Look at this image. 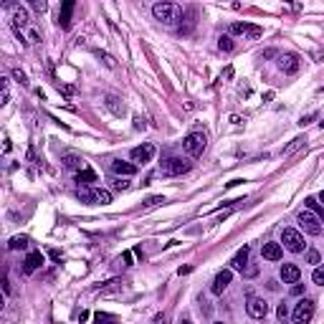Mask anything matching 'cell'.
Instances as JSON below:
<instances>
[{"label":"cell","instance_id":"1","mask_svg":"<svg viewBox=\"0 0 324 324\" xmlns=\"http://www.w3.org/2000/svg\"><path fill=\"white\" fill-rule=\"evenodd\" d=\"M152 15H154V20H160V23L175 26L177 20L183 18V8L175 5V3H154L152 5Z\"/></svg>","mask_w":324,"mask_h":324},{"label":"cell","instance_id":"2","mask_svg":"<svg viewBox=\"0 0 324 324\" xmlns=\"http://www.w3.org/2000/svg\"><path fill=\"white\" fill-rule=\"evenodd\" d=\"M187 170H190V162L183 160V157H167V160H162V165H160V175H165V177L185 175Z\"/></svg>","mask_w":324,"mask_h":324},{"label":"cell","instance_id":"3","mask_svg":"<svg viewBox=\"0 0 324 324\" xmlns=\"http://www.w3.org/2000/svg\"><path fill=\"white\" fill-rule=\"evenodd\" d=\"M311 317H314V301L311 299H301L299 304L292 311V322L294 324H309Z\"/></svg>","mask_w":324,"mask_h":324},{"label":"cell","instance_id":"4","mask_svg":"<svg viewBox=\"0 0 324 324\" xmlns=\"http://www.w3.org/2000/svg\"><path fill=\"white\" fill-rule=\"evenodd\" d=\"M281 243H284L292 253H301V251L307 248L304 236H301L299 231H294V228H284V231H281Z\"/></svg>","mask_w":324,"mask_h":324},{"label":"cell","instance_id":"5","mask_svg":"<svg viewBox=\"0 0 324 324\" xmlns=\"http://www.w3.org/2000/svg\"><path fill=\"white\" fill-rule=\"evenodd\" d=\"M183 150L190 154V157H200L205 150V135H200V132H190V135L183 139Z\"/></svg>","mask_w":324,"mask_h":324},{"label":"cell","instance_id":"6","mask_svg":"<svg viewBox=\"0 0 324 324\" xmlns=\"http://www.w3.org/2000/svg\"><path fill=\"white\" fill-rule=\"evenodd\" d=\"M299 226H301V231H304V233H309V236H319V233H322V220L311 213L309 208L299 213Z\"/></svg>","mask_w":324,"mask_h":324},{"label":"cell","instance_id":"7","mask_svg":"<svg viewBox=\"0 0 324 324\" xmlns=\"http://www.w3.org/2000/svg\"><path fill=\"white\" fill-rule=\"evenodd\" d=\"M154 144L152 142H142L139 147H135L129 152V157H132V162H139V165H147V162H152V157H154Z\"/></svg>","mask_w":324,"mask_h":324},{"label":"cell","instance_id":"8","mask_svg":"<svg viewBox=\"0 0 324 324\" xmlns=\"http://www.w3.org/2000/svg\"><path fill=\"white\" fill-rule=\"evenodd\" d=\"M246 311H248L253 319H263L266 314H269V304H266L263 299H259V296H251L248 304H246Z\"/></svg>","mask_w":324,"mask_h":324},{"label":"cell","instance_id":"9","mask_svg":"<svg viewBox=\"0 0 324 324\" xmlns=\"http://www.w3.org/2000/svg\"><path fill=\"white\" fill-rule=\"evenodd\" d=\"M261 256L266 261H281V256H284V248H281V243H263V248H261Z\"/></svg>","mask_w":324,"mask_h":324},{"label":"cell","instance_id":"10","mask_svg":"<svg viewBox=\"0 0 324 324\" xmlns=\"http://www.w3.org/2000/svg\"><path fill=\"white\" fill-rule=\"evenodd\" d=\"M278 276H281L284 284H296L299 278H301V269H299L296 263H284V266H281V274H278Z\"/></svg>","mask_w":324,"mask_h":324},{"label":"cell","instance_id":"11","mask_svg":"<svg viewBox=\"0 0 324 324\" xmlns=\"http://www.w3.org/2000/svg\"><path fill=\"white\" fill-rule=\"evenodd\" d=\"M43 266V253L41 251H31L26 256V261H23V274H33V271H38Z\"/></svg>","mask_w":324,"mask_h":324},{"label":"cell","instance_id":"12","mask_svg":"<svg viewBox=\"0 0 324 324\" xmlns=\"http://www.w3.org/2000/svg\"><path fill=\"white\" fill-rule=\"evenodd\" d=\"M111 172H114L117 177H129V175L137 172V165L124 162V160H111Z\"/></svg>","mask_w":324,"mask_h":324},{"label":"cell","instance_id":"13","mask_svg":"<svg viewBox=\"0 0 324 324\" xmlns=\"http://www.w3.org/2000/svg\"><path fill=\"white\" fill-rule=\"evenodd\" d=\"M231 278H233V271H231V269H223V271H218V276H216L213 286H210V292H213V294H223V289H226V286L231 284Z\"/></svg>","mask_w":324,"mask_h":324},{"label":"cell","instance_id":"14","mask_svg":"<svg viewBox=\"0 0 324 324\" xmlns=\"http://www.w3.org/2000/svg\"><path fill=\"white\" fill-rule=\"evenodd\" d=\"M231 33H238V36H243V33H248L251 38H261V36H263V28H259V26H251V23H233V26H231Z\"/></svg>","mask_w":324,"mask_h":324},{"label":"cell","instance_id":"15","mask_svg":"<svg viewBox=\"0 0 324 324\" xmlns=\"http://www.w3.org/2000/svg\"><path fill=\"white\" fill-rule=\"evenodd\" d=\"M278 66H281L284 74H296L299 71V56L296 53H286L278 59Z\"/></svg>","mask_w":324,"mask_h":324},{"label":"cell","instance_id":"16","mask_svg":"<svg viewBox=\"0 0 324 324\" xmlns=\"http://www.w3.org/2000/svg\"><path fill=\"white\" fill-rule=\"evenodd\" d=\"M71 13H74V0H66V3L61 5V13H59V26L61 28L71 26Z\"/></svg>","mask_w":324,"mask_h":324},{"label":"cell","instance_id":"17","mask_svg":"<svg viewBox=\"0 0 324 324\" xmlns=\"http://www.w3.org/2000/svg\"><path fill=\"white\" fill-rule=\"evenodd\" d=\"M10 26H13L15 33H20V28L28 26V13H26L23 8H15V10H13V20H10Z\"/></svg>","mask_w":324,"mask_h":324},{"label":"cell","instance_id":"18","mask_svg":"<svg viewBox=\"0 0 324 324\" xmlns=\"http://www.w3.org/2000/svg\"><path fill=\"white\" fill-rule=\"evenodd\" d=\"M104 104H107V109H109L114 117H124V114H127V107L122 104L117 96H107V102H104Z\"/></svg>","mask_w":324,"mask_h":324},{"label":"cell","instance_id":"19","mask_svg":"<svg viewBox=\"0 0 324 324\" xmlns=\"http://www.w3.org/2000/svg\"><path fill=\"white\" fill-rule=\"evenodd\" d=\"M248 253H251V248H248V246H243V248L236 253V256H233V261H231V266H233V269H246V263H248Z\"/></svg>","mask_w":324,"mask_h":324},{"label":"cell","instance_id":"20","mask_svg":"<svg viewBox=\"0 0 324 324\" xmlns=\"http://www.w3.org/2000/svg\"><path fill=\"white\" fill-rule=\"evenodd\" d=\"M76 198H79L81 203H89V205L99 203V200H96V190L94 187H86V185H81L79 190H76Z\"/></svg>","mask_w":324,"mask_h":324},{"label":"cell","instance_id":"21","mask_svg":"<svg viewBox=\"0 0 324 324\" xmlns=\"http://www.w3.org/2000/svg\"><path fill=\"white\" fill-rule=\"evenodd\" d=\"M28 246H31V238L28 236H13V238L8 241V248L10 251H26Z\"/></svg>","mask_w":324,"mask_h":324},{"label":"cell","instance_id":"22","mask_svg":"<svg viewBox=\"0 0 324 324\" xmlns=\"http://www.w3.org/2000/svg\"><path fill=\"white\" fill-rule=\"evenodd\" d=\"M76 183H79V187L81 185H92V183H96V172L84 167V170H79V175H76Z\"/></svg>","mask_w":324,"mask_h":324},{"label":"cell","instance_id":"23","mask_svg":"<svg viewBox=\"0 0 324 324\" xmlns=\"http://www.w3.org/2000/svg\"><path fill=\"white\" fill-rule=\"evenodd\" d=\"M63 167H69V170H79V167H81V170H84V160L79 157V154H63Z\"/></svg>","mask_w":324,"mask_h":324},{"label":"cell","instance_id":"24","mask_svg":"<svg viewBox=\"0 0 324 324\" xmlns=\"http://www.w3.org/2000/svg\"><path fill=\"white\" fill-rule=\"evenodd\" d=\"M304 203H307V208L311 210V213H314V216H317V218H319V220L324 223V208H322V205L317 203V200H314V198H307Z\"/></svg>","mask_w":324,"mask_h":324},{"label":"cell","instance_id":"25","mask_svg":"<svg viewBox=\"0 0 324 324\" xmlns=\"http://www.w3.org/2000/svg\"><path fill=\"white\" fill-rule=\"evenodd\" d=\"M94 322H96V324H117V317L109 314V311H96V314H94Z\"/></svg>","mask_w":324,"mask_h":324},{"label":"cell","instance_id":"26","mask_svg":"<svg viewBox=\"0 0 324 324\" xmlns=\"http://www.w3.org/2000/svg\"><path fill=\"white\" fill-rule=\"evenodd\" d=\"M94 190H96V200L102 205H109L111 203V193H109V190H102V187H94Z\"/></svg>","mask_w":324,"mask_h":324},{"label":"cell","instance_id":"27","mask_svg":"<svg viewBox=\"0 0 324 324\" xmlns=\"http://www.w3.org/2000/svg\"><path fill=\"white\" fill-rule=\"evenodd\" d=\"M304 142H307L304 137H296L292 144H289V147H284V154H292V152H296V150H299V147H301V144H304Z\"/></svg>","mask_w":324,"mask_h":324},{"label":"cell","instance_id":"28","mask_svg":"<svg viewBox=\"0 0 324 324\" xmlns=\"http://www.w3.org/2000/svg\"><path fill=\"white\" fill-rule=\"evenodd\" d=\"M218 46H220V51H233V41H231V36H220Z\"/></svg>","mask_w":324,"mask_h":324},{"label":"cell","instance_id":"29","mask_svg":"<svg viewBox=\"0 0 324 324\" xmlns=\"http://www.w3.org/2000/svg\"><path fill=\"white\" fill-rule=\"evenodd\" d=\"M96 56H99V59H102L107 66H109V69H114V66H117V61L114 59H111V56L109 53H102V51H96Z\"/></svg>","mask_w":324,"mask_h":324},{"label":"cell","instance_id":"30","mask_svg":"<svg viewBox=\"0 0 324 324\" xmlns=\"http://www.w3.org/2000/svg\"><path fill=\"white\" fill-rule=\"evenodd\" d=\"M162 203H167V200H165L162 195H154V198L147 200V205H144V208H157V205H162Z\"/></svg>","mask_w":324,"mask_h":324},{"label":"cell","instance_id":"31","mask_svg":"<svg viewBox=\"0 0 324 324\" xmlns=\"http://www.w3.org/2000/svg\"><path fill=\"white\" fill-rule=\"evenodd\" d=\"M311 281L324 286V269H314V274H311Z\"/></svg>","mask_w":324,"mask_h":324},{"label":"cell","instance_id":"32","mask_svg":"<svg viewBox=\"0 0 324 324\" xmlns=\"http://www.w3.org/2000/svg\"><path fill=\"white\" fill-rule=\"evenodd\" d=\"M111 187H114V190H127L129 183H127V180H122V177H114V180H111Z\"/></svg>","mask_w":324,"mask_h":324},{"label":"cell","instance_id":"33","mask_svg":"<svg viewBox=\"0 0 324 324\" xmlns=\"http://www.w3.org/2000/svg\"><path fill=\"white\" fill-rule=\"evenodd\" d=\"M276 317H278V319H281V322H284V319L289 317V309H286V304H281V307H278V309H276Z\"/></svg>","mask_w":324,"mask_h":324},{"label":"cell","instance_id":"34","mask_svg":"<svg viewBox=\"0 0 324 324\" xmlns=\"http://www.w3.org/2000/svg\"><path fill=\"white\" fill-rule=\"evenodd\" d=\"M31 5H33V10H38V13H43V10H46V8H48L46 3H43V0H33V3H31Z\"/></svg>","mask_w":324,"mask_h":324},{"label":"cell","instance_id":"35","mask_svg":"<svg viewBox=\"0 0 324 324\" xmlns=\"http://www.w3.org/2000/svg\"><path fill=\"white\" fill-rule=\"evenodd\" d=\"M307 261L317 266V263H319V253H317V251H309V253H307Z\"/></svg>","mask_w":324,"mask_h":324},{"label":"cell","instance_id":"36","mask_svg":"<svg viewBox=\"0 0 324 324\" xmlns=\"http://www.w3.org/2000/svg\"><path fill=\"white\" fill-rule=\"evenodd\" d=\"M13 76H15V79H18L20 84H23V86L28 84V79H26V74H23V71H13Z\"/></svg>","mask_w":324,"mask_h":324},{"label":"cell","instance_id":"37","mask_svg":"<svg viewBox=\"0 0 324 324\" xmlns=\"http://www.w3.org/2000/svg\"><path fill=\"white\" fill-rule=\"evenodd\" d=\"M48 256H51L53 261H61V251H59V248H51V251H48Z\"/></svg>","mask_w":324,"mask_h":324},{"label":"cell","instance_id":"38","mask_svg":"<svg viewBox=\"0 0 324 324\" xmlns=\"http://www.w3.org/2000/svg\"><path fill=\"white\" fill-rule=\"evenodd\" d=\"M314 117H317V114H307V117H301V119H299V124H301V127H304V124H309V122H311V119H314Z\"/></svg>","mask_w":324,"mask_h":324},{"label":"cell","instance_id":"39","mask_svg":"<svg viewBox=\"0 0 324 324\" xmlns=\"http://www.w3.org/2000/svg\"><path fill=\"white\" fill-rule=\"evenodd\" d=\"M135 129H144V119L142 117H135Z\"/></svg>","mask_w":324,"mask_h":324},{"label":"cell","instance_id":"40","mask_svg":"<svg viewBox=\"0 0 324 324\" xmlns=\"http://www.w3.org/2000/svg\"><path fill=\"white\" fill-rule=\"evenodd\" d=\"M261 56H263V59H274V56H276V51H274V48H269V51H263Z\"/></svg>","mask_w":324,"mask_h":324},{"label":"cell","instance_id":"41","mask_svg":"<svg viewBox=\"0 0 324 324\" xmlns=\"http://www.w3.org/2000/svg\"><path fill=\"white\" fill-rule=\"evenodd\" d=\"M3 289H5V294H10V281L8 278H3Z\"/></svg>","mask_w":324,"mask_h":324},{"label":"cell","instance_id":"42","mask_svg":"<svg viewBox=\"0 0 324 324\" xmlns=\"http://www.w3.org/2000/svg\"><path fill=\"white\" fill-rule=\"evenodd\" d=\"M319 200H322V203H324V190H322V193H319Z\"/></svg>","mask_w":324,"mask_h":324},{"label":"cell","instance_id":"43","mask_svg":"<svg viewBox=\"0 0 324 324\" xmlns=\"http://www.w3.org/2000/svg\"><path fill=\"white\" fill-rule=\"evenodd\" d=\"M319 129H324V122H319Z\"/></svg>","mask_w":324,"mask_h":324},{"label":"cell","instance_id":"44","mask_svg":"<svg viewBox=\"0 0 324 324\" xmlns=\"http://www.w3.org/2000/svg\"><path fill=\"white\" fill-rule=\"evenodd\" d=\"M183 324H193V322H183Z\"/></svg>","mask_w":324,"mask_h":324},{"label":"cell","instance_id":"45","mask_svg":"<svg viewBox=\"0 0 324 324\" xmlns=\"http://www.w3.org/2000/svg\"><path fill=\"white\" fill-rule=\"evenodd\" d=\"M213 324H223V322H213Z\"/></svg>","mask_w":324,"mask_h":324}]
</instances>
